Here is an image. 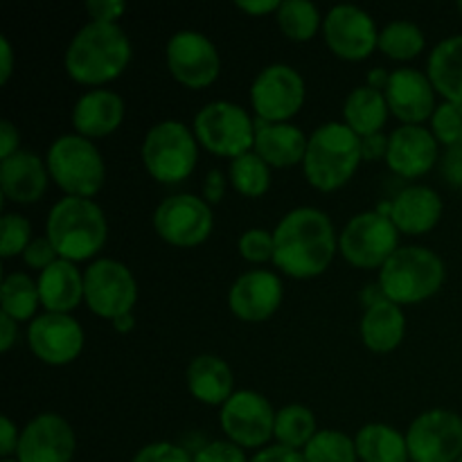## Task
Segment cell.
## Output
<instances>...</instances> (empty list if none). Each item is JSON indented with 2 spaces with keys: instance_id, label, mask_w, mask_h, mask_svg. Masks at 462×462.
I'll use <instances>...</instances> for the list:
<instances>
[{
  "instance_id": "obj_1",
  "label": "cell",
  "mask_w": 462,
  "mask_h": 462,
  "mask_svg": "<svg viewBox=\"0 0 462 462\" xmlns=\"http://www.w3.org/2000/svg\"><path fill=\"white\" fill-rule=\"evenodd\" d=\"M275 269L293 280L323 275L338 253V233L328 212L311 206L289 210L273 228Z\"/></svg>"
},
{
  "instance_id": "obj_2",
  "label": "cell",
  "mask_w": 462,
  "mask_h": 462,
  "mask_svg": "<svg viewBox=\"0 0 462 462\" xmlns=\"http://www.w3.org/2000/svg\"><path fill=\"white\" fill-rule=\"evenodd\" d=\"M134 48L116 23L88 21L68 43L63 68L72 81L88 88H102L129 68Z\"/></svg>"
},
{
  "instance_id": "obj_3",
  "label": "cell",
  "mask_w": 462,
  "mask_h": 462,
  "mask_svg": "<svg viewBox=\"0 0 462 462\" xmlns=\"http://www.w3.org/2000/svg\"><path fill=\"white\" fill-rule=\"evenodd\" d=\"M45 237L52 242L61 260H93L108 239V221L93 199L63 197L50 208Z\"/></svg>"
},
{
  "instance_id": "obj_4",
  "label": "cell",
  "mask_w": 462,
  "mask_h": 462,
  "mask_svg": "<svg viewBox=\"0 0 462 462\" xmlns=\"http://www.w3.org/2000/svg\"><path fill=\"white\" fill-rule=\"evenodd\" d=\"M361 162L359 135L346 122H325L311 131L302 174L311 188L328 194L346 188Z\"/></svg>"
},
{
  "instance_id": "obj_5",
  "label": "cell",
  "mask_w": 462,
  "mask_h": 462,
  "mask_svg": "<svg viewBox=\"0 0 462 462\" xmlns=\"http://www.w3.org/2000/svg\"><path fill=\"white\" fill-rule=\"evenodd\" d=\"M447 269L442 257L427 246H400L379 269V289L395 305H420L442 289Z\"/></svg>"
},
{
  "instance_id": "obj_6",
  "label": "cell",
  "mask_w": 462,
  "mask_h": 462,
  "mask_svg": "<svg viewBox=\"0 0 462 462\" xmlns=\"http://www.w3.org/2000/svg\"><path fill=\"white\" fill-rule=\"evenodd\" d=\"M199 147L201 144L188 125L179 120H162L144 134L140 158L156 183L179 185L197 170Z\"/></svg>"
},
{
  "instance_id": "obj_7",
  "label": "cell",
  "mask_w": 462,
  "mask_h": 462,
  "mask_svg": "<svg viewBox=\"0 0 462 462\" xmlns=\"http://www.w3.org/2000/svg\"><path fill=\"white\" fill-rule=\"evenodd\" d=\"M50 179L66 197L93 199L106 180V162L93 140L77 134L59 135L45 153Z\"/></svg>"
},
{
  "instance_id": "obj_8",
  "label": "cell",
  "mask_w": 462,
  "mask_h": 462,
  "mask_svg": "<svg viewBox=\"0 0 462 462\" xmlns=\"http://www.w3.org/2000/svg\"><path fill=\"white\" fill-rule=\"evenodd\" d=\"M192 131L206 152L228 161L253 152L255 144V120L246 108L228 99H215L199 108Z\"/></svg>"
},
{
  "instance_id": "obj_9",
  "label": "cell",
  "mask_w": 462,
  "mask_h": 462,
  "mask_svg": "<svg viewBox=\"0 0 462 462\" xmlns=\"http://www.w3.org/2000/svg\"><path fill=\"white\" fill-rule=\"evenodd\" d=\"M400 248V230L377 210L359 212L338 235V253L356 269H382Z\"/></svg>"
},
{
  "instance_id": "obj_10",
  "label": "cell",
  "mask_w": 462,
  "mask_h": 462,
  "mask_svg": "<svg viewBox=\"0 0 462 462\" xmlns=\"http://www.w3.org/2000/svg\"><path fill=\"white\" fill-rule=\"evenodd\" d=\"M84 302L95 316L104 320L134 314L138 302V282L129 266L111 257L90 262L84 271Z\"/></svg>"
},
{
  "instance_id": "obj_11",
  "label": "cell",
  "mask_w": 462,
  "mask_h": 462,
  "mask_svg": "<svg viewBox=\"0 0 462 462\" xmlns=\"http://www.w3.org/2000/svg\"><path fill=\"white\" fill-rule=\"evenodd\" d=\"M153 230L165 244L176 248H194L208 242L215 230L210 203L197 194H171L162 199L152 217Z\"/></svg>"
},
{
  "instance_id": "obj_12",
  "label": "cell",
  "mask_w": 462,
  "mask_h": 462,
  "mask_svg": "<svg viewBox=\"0 0 462 462\" xmlns=\"http://www.w3.org/2000/svg\"><path fill=\"white\" fill-rule=\"evenodd\" d=\"M305 79L289 63L262 68L251 84V106L255 120L262 122H291L305 106Z\"/></svg>"
},
{
  "instance_id": "obj_13",
  "label": "cell",
  "mask_w": 462,
  "mask_h": 462,
  "mask_svg": "<svg viewBox=\"0 0 462 462\" xmlns=\"http://www.w3.org/2000/svg\"><path fill=\"white\" fill-rule=\"evenodd\" d=\"M275 415L278 411L262 393L242 388L235 391L233 397L221 406L219 424L221 431L226 433V440L235 442L244 451H260L273 440Z\"/></svg>"
},
{
  "instance_id": "obj_14",
  "label": "cell",
  "mask_w": 462,
  "mask_h": 462,
  "mask_svg": "<svg viewBox=\"0 0 462 462\" xmlns=\"http://www.w3.org/2000/svg\"><path fill=\"white\" fill-rule=\"evenodd\" d=\"M170 75L185 88H208L219 79L221 54L203 32L179 30L165 45Z\"/></svg>"
},
{
  "instance_id": "obj_15",
  "label": "cell",
  "mask_w": 462,
  "mask_h": 462,
  "mask_svg": "<svg viewBox=\"0 0 462 462\" xmlns=\"http://www.w3.org/2000/svg\"><path fill=\"white\" fill-rule=\"evenodd\" d=\"M411 462H456L462 456V418L449 409L420 413L406 431Z\"/></svg>"
},
{
  "instance_id": "obj_16",
  "label": "cell",
  "mask_w": 462,
  "mask_h": 462,
  "mask_svg": "<svg viewBox=\"0 0 462 462\" xmlns=\"http://www.w3.org/2000/svg\"><path fill=\"white\" fill-rule=\"evenodd\" d=\"M323 39L343 61H364L379 48L377 23L356 5H337L325 14Z\"/></svg>"
},
{
  "instance_id": "obj_17",
  "label": "cell",
  "mask_w": 462,
  "mask_h": 462,
  "mask_svg": "<svg viewBox=\"0 0 462 462\" xmlns=\"http://www.w3.org/2000/svg\"><path fill=\"white\" fill-rule=\"evenodd\" d=\"M84 329L79 320L72 319L70 314H43L36 316L27 325V347L32 355L45 365H61L72 364L84 350Z\"/></svg>"
},
{
  "instance_id": "obj_18",
  "label": "cell",
  "mask_w": 462,
  "mask_h": 462,
  "mask_svg": "<svg viewBox=\"0 0 462 462\" xmlns=\"http://www.w3.org/2000/svg\"><path fill=\"white\" fill-rule=\"evenodd\" d=\"M77 454V433L59 413H41L21 429L18 462H72Z\"/></svg>"
},
{
  "instance_id": "obj_19",
  "label": "cell",
  "mask_w": 462,
  "mask_h": 462,
  "mask_svg": "<svg viewBox=\"0 0 462 462\" xmlns=\"http://www.w3.org/2000/svg\"><path fill=\"white\" fill-rule=\"evenodd\" d=\"M282 300V280L269 269L246 271L228 289V310L244 323H264L280 310Z\"/></svg>"
},
{
  "instance_id": "obj_20",
  "label": "cell",
  "mask_w": 462,
  "mask_h": 462,
  "mask_svg": "<svg viewBox=\"0 0 462 462\" xmlns=\"http://www.w3.org/2000/svg\"><path fill=\"white\" fill-rule=\"evenodd\" d=\"M440 156V143L429 126L402 125L388 134L386 165L402 179H420L429 174Z\"/></svg>"
},
{
  "instance_id": "obj_21",
  "label": "cell",
  "mask_w": 462,
  "mask_h": 462,
  "mask_svg": "<svg viewBox=\"0 0 462 462\" xmlns=\"http://www.w3.org/2000/svg\"><path fill=\"white\" fill-rule=\"evenodd\" d=\"M388 111L402 125H424L436 113V88L427 72L415 68H397L391 72L386 90Z\"/></svg>"
},
{
  "instance_id": "obj_22",
  "label": "cell",
  "mask_w": 462,
  "mask_h": 462,
  "mask_svg": "<svg viewBox=\"0 0 462 462\" xmlns=\"http://www.w3.org/2000/svg\"><path fill=\"white\" fill-rule=\"evenodd\" d=\"M126 116L125 99L108 88H90L72 106V129L88 140L116 134Z\"/></svg>"
},
{
  "instance_id": "obj_23",
  "label": "cell",
  "mask_w": 462,
  "mask_h": 462,
  "mask_svg": "<svg viewBox=\"0 0 462 462\" xmlns=\"http://www.w3.org/2000/svg\"><path fill=\"white\" fill-rule=\"evenodd\" d=\"M50 171L45 158L34 152H16L14 156L0 161V189L5 199L18 206H32L41 201L48 189Z\"/></svg>"
},
{
  "instance_id": "obj_24",
  "label": "cell",
  "mask_w": 462,
  "mask_h": 462,
  "mask_svg": "<svg viewBox=\"0 0 462 462\" xmlns=\"http://www.w3.org/2000/svg\"><path fill=\"white\" fill-rule=\"evenodd\" d=\"M310 138L300 126L291 122H262L255 120V144L253 152L271 167L287 170L302 165Z\"/></svg>"
},
{
  "instance_id": "obj_25",
  "label": "cell",
  "mask_w": 462,
  "mask_h": 462,
  "mask_svg": "<svg viewBox=\"0 0 462 462\" xmlns=\"http://www.w3.org/2000/svg\"><path fill=\"white\" fill-rule=\"evenodd\" d=\"M442 199L429 185H409L391 199V221L400 235H427L440 224Z\"/></svg>"
},
{
  "instance_id": "obj_26",
  "label": "cell",
  "mask_w": 462,
  "mask_h": 462,
  "mask_svg": "<svg viewBox=\"0 0 462 462\" xmlns=\"http://www.w3.org/2000/svg\"><path fill=\"white\" fill-rule=\"evenodd\" d=\"M36 284L41 307L50 314H72L84 302V271L77 269L75 262L59 257L54 264L41 271Z\"/></svg>"
},
{
  "instance_id": "obj_27",
  "label": "cell",
  "mask_w": 462,
  "mask_h": 462,
  "mask_svg": "<svg viewBox=\"0 0 462 462\" xmlns=\"http://www.w3.org/2000/svg\"><path fill=\"white\" fill-rule=\"evenodd\" d=\"M359 334L364 346L374 355H388L397 350L404 341L406 334V316L400 305L395 302L382 300L373 302L365 307L364 316L359 323Z\"/></svg>"
},
{
  "instance_id": "obj_28",
  "label": "cell",
  "mask_w": 462,
  "mask_h": 462,
  "mask_svg": "<svg viewBox=\"0 0 462 462\" xmlns=\"http://www.w3.org/2000/svg\"><path fill=\"white\" fill-rule=\"evenodd\" d=\"M188 391L206 406H224L235 393V374L217 355H199L188 365Z\"/></svg>"
},
{
  "instance_id": "obj_29",
  "label": "cell",
  "mask_w": 462,
  "mask_h": 462,
  "mask_svg": "<svg viewBox=\"0 0 462 462\" xmlns=\"http://www.w3.org/2000/svg\"><path fill=\"white\" fill-rule=\"evenodd\" d=\"M427 75L438 95L462 104V34L447 36L431 50Z\"/></svg>"
},
{
  "instance_id": "obj_30",
  "label": "cell",
  "mask_w": 462,
  "mask_h": 462,
  "mask_svg": "<svg viewBox=\"0 0 462 462\" xmlns=\"http://www.w3.org/2000/svg\"><path fill=\"white\" fill-rule=\"evenodd\" d=\"M388 116H391V111H388L386 95L382 90L370 88V86H356L347 93L346 102H343V122L359 138L382 134Z\"/></svg>"
},
{
  "instance_id": "obj_31",
  "label": "cell",
  "mask_w": 462,
  "mask_h": 462,
  "mask_svg": "<svg viewBox=\"0 0 462 462\" xmlns=\"http://www.w3.org/2000/svg\"><path fill=\"white\" fill-rule=\"evenodd\" d=\"M355 445L361 462H411L406 433L391 424H365L356 431Z\"/></svg>"
},
{
  "instance_id": "obj_32",
  "label": "cell",
  "mask_w": 462,
  "mask_h": 462,
  "mask_svg": "<svg viewBox=\"0 0 462 462\" xmlns=\"http://www.w3.org/2000/svg\"><path fill=\"white\" fill-rule=\"evenodd\" d=\"M0 307H3V314L16 323H32L39 316L36 310L41 307L36 280L23 271L5 275L0 284Z\"/></svg>"
},
{
  "instance_id": "obj_33",
  "label": "cell",
  "mask_w": 462,
  "mask_h": 462,
  "mask_svg": "<svg viewBox=\"0 0 462 462\" xmlns=\"http://www.w3.org/2000/svg\"><path fill=\"white\" fill-rule=\"evenodd\" d=\"M320 429L316 427V418L311 409L302 404L282 406L275 415V445L289 447V449L302 451Z\"/></svg>"
},
{
  "instance_id": "obj_34",
  "label": "cell",
  "mask_w": 462,
  "mask_h": 462,
  "mask_svg": "<svg viewBox=\"0 0 462 462\" xmlns=\"http://www.w3.org/2000/svg\"><path fill=\"white\" fill-rule=\"evenodd\" d=\"M280 32L289 41L296 43H307L323 30V21L319 7L310 0H284L280 3V9L275 12Z\"/></svg>"
},
{
  "instance_id": "obj_35",
  "label": "cell",
  "mask_w": 462,
  "mask_h": 462,
  "mask_svg": "<svg viewBox=\"0 0 462 462\" xmlns=\"http://www.w3.org/2000/svg\"><path fill=\"white\" fill-rule=\"evenodd\" d=\"M424 32L411 21H393L379 30V48L393 61H413L424 52Z\"/></svg>"
},
{
  "instance_id": "obj_36",
  "label": "cell",
  "mask_w": 462,
  "mask_h": 462,
  "mask_svg": "<svg viewBox=\"0 0 462 462\" xmlns=\"http://www.w3.org/2000/svg\"><path fill=\"white\" fill-rule=\"evenodd\" d=\"M228 180L242 197L260 199L271 189V167L255 152H248L230 161Z\"/></svg>"
},
{
  "instance_id": "obj_37",
  "label": "cell",
  "mask_w": 462,
  "mask_h": 462,
  "mask_svg": "<svg viewBox=\"0 0 462 462\" xmlns=\"http://www.w3.org/2000/svg\"><path fill=\"white\" fill-rule=\"evenodd\" d=\"M307 462H359L355 438L337 429H320L302 449Z\"/></svg>"
},
{
  "instance_id": "obj_38",
  "label": "cell",
  "mask_w": 462,
  "mask_h": 462,
  "mask_svg": "<svg viewBox=\"0 0 462 462\" xmlns=\"http://www.w3.org/2000/svg\"><path fill=\"white\" fill-rule=\"evenodd\" d=\"M32 239L34 237H32L30 219L18 212H5L0 221V255L5 260L23 255Z\"/></svg>"
},
{
  "instance_id": "obj_39",
  "label": "cell",
  "mask_w": 462,
  "mask_h": 462,
  "mask_svg": "<svg viewBox=\"0 0 462 462\" xmlns=\"http://www.w3.org/2000/svg\"><path fill=\"white\" fill-rule=\"evenodd\" d=\"M431 134L445 147H454L462 143V104L458 102H442L438 104L431 120Z\"/></svg>"
},
{
  "instance_id": "obj_40",
  "label": "cell",
  "mask_w": 462,
  "mask_h": 462,
  "mask_svg": "<svg viewBox=\"0 0 462 462\" xmlns=\"http://www.w3.org/2000/svg\"><path fill=\"white\" fill-rule=\"evenodd\" d=\"M239 253L246 262L251 264H266V262H273L275 255V242L273 233L266 228H248L244 230L242 237L237 242Z\"/></svg>"
},
{
  "instance_id": "obj_41",
  "label": "cell",
  "mask_w": 462,
  "mask_h": 462,
  "mask_svg": "<svg viewBox=\"0 0 462 462\" xmlns=\"http://www.w3.org/2000/svg\"><path fill=\"white\" fill-rule=\"evenodd\" d=\"M194 462H251L246 451L230 440H212L192 454Z\"/></svg>"
},
{
  "instance_id": "obj_42",
  "label": "cell",
  "mask_w": 462,
  "mask_h": 462,
  "mask_svg": "<svg viewBox=\"0 0 462 462\" xmlns=\"http://www.w3.org/2000/svg\"><path fill=\"white\" fill-rule=\"evenodd\" d=\"M131 462H194L192 454L185 447L176 445V442H152L144 445L138 454L134 456Z\"/></svg>"
},
{
  "instance_id": "obj_43",
  "label": "cell",
  "mask_w": 462,
  "mask_h": 462,
  "mask_svg": "<svg viewBox=\"0 0 462 462\" xmlns=\"http://www.w3.org/2000/svg\"><path fill=\"white\" fill-rule=\"evenodd\" d=\"M23 262H25L27 266H30V269H34V271H45L48 269L50 264H54V262L59 260V253L54 251V246H52V242H50L48 237H34L30 242V246L25 248V253H23Z\"/></svg>"
},
{
  "instance_id": "obj_44",
  "label": "cell",
  "mask_w": 462,
  "mask_h": 462,
  "mask_svg": "<svg viewBox=\"0 0 462 462\" xmlns=\"http://www.w3.org/2000/svg\"><path fill=\"white\" fill-rule=\"evenodd\" d=\"M84 9L93 23H116L117 25L122 14L126 12V5L122 0H88Z\"/></svg>"
},
{
  "instance_id": "obj_45",
  "label": "cell",
  "mask_w": 462,
  "mask_h": 462,
  "mask_svg": "<svg viewBox=\"0 0 462 462\" xmlns=\"http://www.w3.org/2000/svg\"><path fill=\"white\" fill-rule=\"evenodd\" d=\"M442 176L454 188H462V143L447 147L442 156Z\"/></svg>"
},
{
  "instance_id": "obj_46",
  "label": "cell",
  "mask_w": 462,
  "mask_h": 462,
  "mask_svg": "<svg viewBox=\"0 0 462 462\" xmlns=\"http://www.w3.org/2000/svg\"><path fill=\"white\" fill-rule=\"evenodd\" d=\"M18 440H21L18 427L12 422L9 415H3V418H0V458H16Z\"/></svg>"
},
{
  "instance_id": "obj_47",
  "label": "cell",
  "mask_w": 462,
  "mask_h": 462,
  "mask_svg": "<svg viewBox=\"0 0 462 462\" xmlns=\"http://www.w3.org/2000/svg\"><path fill=\"white\" fill-rule=\"evenodd\" d=\"M228 176H224V171L219 170H210L208 171L206 180H203V189H201V197L203 201L215 206V203H221V199L226 197V185H228Z\"/></svg>"
},
{
  "instance_id": "obj_48",
  "label": "cell",
  "mask_w": 462,
  "mask_h": 462,
  "mask_svg": "<svg viewBox=\"0 0 462 462\" xmlns=\"http://www.w3.org/2000/svg\"><path fill=\"white\" fill-rule=\"evenodd\" d=\"M251 462H307L302 451L289 449V447L282 445H269L264 449L255 451L253 454Z\"/></svg>"
},
{
  "instance_id": "obj_49",
  "label": "cell",
  "mask_w": 462,
  "mask_h": 462,
  "mask_svg": "<svg viewBox=\"0 0 462 462\" xmlns=\"http://www.w3.org/2000/svg\"><path fill=\"white\" fill-rule=\"evenodd\" d=\"M16 152H21V134L14 122L0 120V161L14 156Z\"/></svg>"
},
{
  "instance_id": "obj_50",
  "label": "cell",
  "mask_w": 462,
  "mask_h": 462,
  "mask_svg": "<svg viewBox=\"0 0 462 462\" xmlns=\"http://www.w3.org/2000/svg\"><path fill=\"white\" fill-rule=\"evenodd\" d=\"M386 152H388V135L383 134H374L368 135V138H361V158L365 162H373L377 158H383L386 161Z\"/></svg>"
},
{
  "instance_id": "obj_51",
  "label": "cell",
  "mask_w": 462,
  "mask_h": 462,
  "mask_svg": "<svg viewBox=\"0 0 462 462\" xmlns=\"http://www.w3.org/2000/svg\"><path fill=\"white\" fill-rule=\"evenodd\" d=\"M235 7L242 9L248 16H266V14L278 12L280 0H237Z\"/></svg>"
},
{
  "instance_id": "obj_52",
  "label": "cell",
  "mask_w": 462,
  "mask_h": 462,
  "mask_svg": "<svg viewBox=\"0 0 462 462\" xmlns=\"http://www.w3.org/2000/svg\"><path fill=\"white\" fill-rule=\"evenodd\" d=\"M14 48L5 34H0V84H7L14 72Z\"/></svg>"
},
{
  "instance_id": "obj_53",
  "label": "cell",
  "mask_w": 462,
  "mask_h": 462,
  "mask_svg": "<svg viewBox=\"0 0 462 462\" xmlns=\"http://www.w3.org/2000/svg\"><path fill=\"white\" fill-rule=\"evenodd\" d=\"M18 341V323L0 314V352H9Z\"/></svg>"
},
{
  "instance_id": "obj_54",
  "label": "cell",
  "mask_w": 462,
  "mask_h": 462,
  "mask_svg": "<svg viewBox=\"0 0 462 462\" xmlns=\"http://www.w3.org/2000/svg\"><path fill=\"white\" fill-rule=\"evenodd\" d=\"M388 79H391V72L386 70V68H373V70L368 72V84L365 86H370V88H374V90H386V86H388Z\"/></svg>"
},
{
  "instance_id": "obj_55",
  "label": "cell",
  "mask_w": 462,
  "mask_h": 462,
  "mask_svg": "<svg viewBox=\"0 0 462 462\" xmlns=\"http://www.w3.org/2000/svg\"><path fill=\"white\" fill-rule=\"evenodd\" d=\"M111 323H113V328H116V332L129 334L131 329L135 328V316L134 314H122V316H117L116 320H111Z\"/></svg>"
},
{
  "instance_id": "obj_56",
  "label": "cell",
  "mask_w": 462,
  "mask_h": 462,
  "mask_svg": "<svg viewBox=\"0 0 462 462\" xmlns=\"http://www.w3.org/2000/svg\"><path fill=\"white\" fill-rule=\"evenodd\" d=\"M0 462H18L16 458H7V460H0Z\"/></svg>"
},
{
  "instance_id": "obj_57",
  "label": "cell",
  "mask_w": 462,
  "mask_h": 462,
  "mask_svg": "<svg viewBox=\"0 0 462 462\" xmlns=\"http://www.w3.org/2000/svg\"><path fill=\"white\" fill-rule=\"evenodd\" d=\"M458 12H460V16H462V0L458 3Z\"/></svg>"
},
{
  "instance_id": "obj_58",
  "label": "cell",
  "mask_w": 462,
  "mask_h": 462,
  "mask_svg": "<svg viewBox=\"0 0 462 462\" xmlns=\"http://www.w3.org/2000/svg\"><path fill=\"white\" fill-rule=\"evenodd\" d=\"M456 462H462V456H460V458H458V460H456Z\"/></svg>"
},
{
  "instance_id": "obj_59",
  "label": "cell",
  "mask_w": 462,
  "mask_h": 462,
  "mask_svg": "<svg viewBox=\"0 0 462 462\" xmlns=\"http://www.w3.org/2000/svg\"><path fill=\"white\" fill-rule=\"evenodd\" d=\"M460 189H462V188H460Z\"/></svg>"
}]
</instances>
